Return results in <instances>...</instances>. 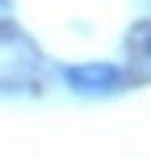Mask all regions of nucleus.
I'll use <instances>...</instances> for the list:
<instances>
[{
  "label": "nucleus",
  "instance_id": "nucleus-1",
  "mask_svg": "<svg viewBox=\"0 0 151 159\" xmlns=\"http://www.w3.org/2000/svg\"><path fill=\"white\" fill-rule=\"evenodd\" d=\"M63 80L67 88L92 96V92H122L126 88V71L118 63H76V67H63Z\"/></svg>",
  "mask_w": 151,
  "mask_h": 159
},
{
  "label": "nucleus",
  "instance_id": "nucleus-2",
  "mask_svg": "<svg viewBox=\"0 0 151 159\" xmlns=\"http://www.w3.org/2000/svg\"><path fill=\"white\" fill-rule=\"evenodd\" d=\"M126 42H134V55L147 59V17H143V21H134V38H126Z\"/></svg>",
  "mask_w": 151,
  "mask_h": 159
},
{
  "label": "nucleus",
  "instance_id": "nucleus-3",
  "mask_svg": "<svg viewBox=\"0 0 151 159\" xmlns=\"http://www.w3.org/2000/svg\"><path fill=\"white\" fill-rule=\"evenodd\" d=\"M17 38H21V30L13 21H0V42H17Z\"/></svg>",
  "mask_w": 151,
  "mask_h": 159
},
{
  "label": "nucleus",
  "instance_id": "nucleus-4",
  "mask_svg": "<svg viewBox=\"0 0 151 159\" xmlns=\"http://www.w3.org/2000/svg\"><path fill=\"white\" fill-rule=\"evenodd\" d=\"M0 13H13V0H0Z\"/></svg>",
  "mask_w": 151,
  "mask_h": 159
}]
</instances>
